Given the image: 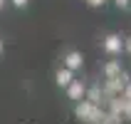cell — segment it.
Segmentation results:
<instances>
[{
    "instance_id": "obj_1",
    "label": "cell",
    "mask_w": 131,
    "mask_h": 124,
    "mask_svg": "<svg viewBox=\"0 0 131 124\" xmlns=\"http://www.w3.org/2000/svg\"><path fill=\"white\" fill-rule=\"evenodd\" d=\"M74 114H77L82 122H87V124H99V122L106 119L104 109L99 107V104L89 102V99H79V102L74 104Z\"/></svg>"
},
{
    "instance_id": "obj_5",
    "label": "cell",
    "mask_w": 131,
    "mask_h": 124,
    "mask_svg": "<svg viewBox=\"0 0 131 124\" xmlns=\"http://www.w3.org/2000/svg\"><path fill=\"white\" fill-rule=\"evenodd\" d=\"M84 92H87V84H84L82 80H77V77H74V80L64 87L67 99H72V102H79V99H84Z\"/></svg>"
},
{
    "instance_id": "obj_16",
    "label": "cell",
    "mask_w": 131,
    "mask_h": 124,
    "mask_svg": "<svg viewBox=\"0 0 131 124\" xmlns=\"http://www.w3.org/2000/svg\"><path fill=\"white\" fill-rule=\"evenodd\" d=\"M3 52H5V45H3V40H0V57H3Z\"/></svg>"
},
{
    "instance_id": "obj_15",
    "label": "cell",
    "mask_w": 131,
    "mask_h": 124,
    "mask_svg": "<svg viewBox=\"0 0 131 124\" xmlns=\"http://www.w3.org/2000/svg\"><path fill=\"white\" fill-rule=\"evenodd\" d=\"M7 7V0H0V10H5Z\"/></svg>"
},
{
    "instance_id": "obj_14",
    "label": "cell",
    "mask_w": 131,
    "mask_h": 124,
    "mask_svg": "<svg viewBox=\"0 0 131 124\" xmlns=\"http://www.w3.org/2000/svg\"><path fill=\"white\" fill-rule=\"evenodd\" d=\"M124 52L131 55V37H124Z\"/></svg>"
},
{
    "instance_id": "obj_9",
    "label": "cell",
    "mask_w": 131,
    "mask_h": 124,
    "mask_svg": "<svg viewBox=\"0 0 131 124\" xmlns=\"http://www.w3.org/2000/svg\"><path fill=\"white\" fill-rule=\"evenodd\" d=\"M124 119H131V99H126V97H121V112H119Z\"/></svg>"
},
{
    "instance_id": "obj_17",
    "label": "cell",
    "mask_w": 131,
    "mask_h": 124,
    "mask_svg": "<svg viewBox=\"0 0 131 124\" xmlns=\"http://www.w3.org/2000/svg\"><path fill=\"white\" fill-rule=\"evenodd\" d=\"M106 124H119V122H106Z\"/></svg>"
},
{
    "instance_id": "obj_6",
    "label": "cell",
    "mask_w": 131,
    "mask_h": 124,
    "mask_svg": "<svg viewBox=\"0 0 131 124\" xmlns=\"http://www.w3.org/2000/svg\"><path fill=\"white\" fill-rule=\"evenodd\" d=\"M72 80H74V72H72V70H67L64 65L54 70V84H57L59 89H64V87H67V84H69Z\"/></svg>"
},
{
    "instance_id": "obj_18",
    "label": "cell",
    "mask_w": 131,
    "mask_h": 124,
    "mask_svg": "<svg viewBox=\"0 0 131 124\" xmlns=\"http://www.w3.org/2000/svg\"><path fill=\"white\" fill-rule=\"evenodd\" d=\"M129 10H131V0H129Z\"/></svg>"
},
{
    "instance_id": "obj_8",
    "label": "cell",
    "mask_w": 131,
    "mask_h": 124,
    "mask_svg": "<svg viewBox=\"0 0 131 124\" xmlns=\"http://www.w3.org/2000/svg\"><path fill=\"white\" fill-rule=\"evenodd\" d=\"M84 99H89V102H94V104H102L104 99V92L99 84H92V87H87V92H84Z\"/></svg>"
},
{
    "instance_id": "obj_7",
    "label": "cell",
    "mask_w": 131,
    "mask_h": 124,
    "mask_svg": "<svg viewBox=\"0 0 131 124\" xmlns=\"http://www.w3.org/2000/svg\"><path fill=\"white\" fill-rule=\"evenodd\" d=\"M121 70H124V67H121V60H109V62L102 67V74H104V80H109V77H116Z\"/></svg>"
},
{
    "instance_id": "obj_3",
    "label": "cell",
    "mask_w": 131,
    "mask_h": 124,
    "mask_svg": "<svg viewBox=\"0 0 131 124\" xmlns=\"http://www.w3.org/2000/svg\"><path fill=\"white\" fill-rule=\"evenodd\" d=\"M102 50L109 55V57H119L124 52V37L119 32H109V35L102 37Z\"/></svg>"
},
{
    "instance_id": "obj_10",
    "label": "cell",
    "mask_w": 131,
    "mask_h": 124,
    "mask_svg": "<svg viewBox=\"0 0 131 124\" xmlns=\"http://www.w3.org/2000/svg\"><path fill=\"white\" fill-rule=\"evenodd\" d=\"M7 5L15 7V10H25V7L30 5V0H7Z\"/></svg>"
},
{
    "instance_id": "obj_4",
    "label": "cell",
    "mask_w": 131,
    "mask_h": 124,
    "mask_svg": "<svg viewBox=\"0 0 131 124\" xmlns=\"http://www.w3.org/2000/svg\"><path fill=\"white\" fill-rule=\"evenodd\" d=\"M62 65L77 74V72H82V70H84V55H82L79 50H67L64 55H62Z\"/></svg>"
},
{
    "instance_id": "obj_12",
    "label": "cell",
    "mask_w": 131,
    "mask_h": 124,
    "mask_svg": "<svg viewBox=\"0 0 131 124\" xmlns=\"http://www.w3.org/2000/svg\"><path fill=\"white\" fill-rule=\"evenodd\" d=\"M121 97H126V99H131V77H129V82L124 84V89H121Z\"/></svg>"
},
{
    "instance_id": "obj_11",
    "label": "cell",
    "mask_w": 131,
    "mask_h": 124,
    "mask_svg": "<svg viewBox=\"0 0 131 124\" xmlns=\"http://www.w3.org/2000/svg\"><path fill=\"white\" fill-rule=\"evenodd\" d=\"M84 3H87L89 7H104L106 3H109V0H84Z\"/></svg>"
},
{
    "instance_id": "obj_2",
    "label": "cell",
    "mask_w": 131,
    "mask_h": 124,
    "mask_svg": "<svg viewBox=\"0 0 131 124\" xmlns=\"http://www.w3.org/2000/svg\"><path fill=\"white\" fill-rule=\"evenodd\" d=\"M126 82H129V74H126L124 70H121L116 77H109V80H104V87H102L104 97H106V99H111V97L121 94V89H124V84H126Z\"/></svg>"
},
{
    "instance_id": "obj_13",
    "label": "cell",
    "mask_w": 131,
    "mask_h": 124,
    "mask_svg": "<svg viewBox=\"0 0 131 124\" xmlns=\"http://www.w3.org/2000/svg\"><path fill=\"white\" fill-rule=\"evenodd\" d=\"M111 3H114L119 10H129V0H111Z\"/></svg>"
}]
</instances>
